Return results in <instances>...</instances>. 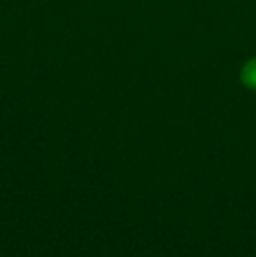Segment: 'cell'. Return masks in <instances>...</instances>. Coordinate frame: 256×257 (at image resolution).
<instances>
[{"mask_svg":"<svg viewBox=\"0 0 256 257\" xmlns=\"http://www.w3.org/2000/svg\"><path fill=\"white\" fill-rule=\"evenodd\" d=\"M242 81L246 86L256 89V58L249 61L242 70Z\"/></svg>","mask_w":256,"mask_h":257,"instance_id":"1","label":"cell"}]
</instances>
